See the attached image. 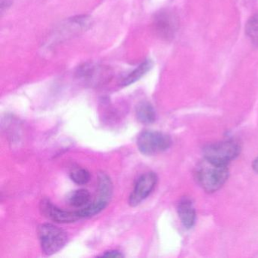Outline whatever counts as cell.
I'll return each instance as SVG.
<instances>
[{"mask_svg":"<svg viewBox=\"0 0 258 258\" xmlns=\"http://www.w3.org/2000/svg\"><path fill=\"white\" fill-rule=\"evenodd\" d=\"M195 176L199 185L205 191L214 192L227 180L229 170L226 165H220L204 159L196 167Z\"/></svg>","mask_w":258,"mask_h":258,"instance_id":"obj_1","label":"cell"},{"mask_svg":"<svg viewBox=\"0 0 258 258\" xmlns=\"http://www.w3.org/2000/svg\"><path fill=\"white\" fill-rule=\"evenodd\" d=\"M137 120L143 124H151L156 120V113L149 102H143L137 105L136 109Z\"/></svg>","mask_w":258,"mask_h":258,"instance_id":"obj_8","label":"cell"},{"mask_svg":"<svg viewBox=\"0 0 258 258\" xmlns=\"http://www.w3.org/2000/svg\"><path fill=\"white\" fill-rule=\"evenodd\" d=\"M137 147L144 155H154L168 149L172 144L171 138L158 131H143L137 138Z\"/></svg>","mask_w":258,"mask_h":258,"instance_id":"obj_4","label":"cell"},{"mask_svg":"<svg viewBox=\"0 0 258 258\" xmlns=\"http://www.w3.org/2000/svg\"><path fill=\"white\" fill-rule=\"evenodd\" d=\"M158 182V176L153 172L142 175L136 182L134 190L129 197V205L136 207L144 201L152 193Z\"/></svg>","mask_w":258,"mask_h":258,"instance_id":"obj_5","label":"cell"},{"mask_svg":"<svg viewBox=\"0 0 258 258\" xmlns=\"http://www.w3.org/2000/svg\"><path fill=\"white\" fill-rule=\"evenodd\" d=\"M40 211L45 217L58 223H70L80 220L78 211H69L61 209L54 205L49 199H43L40 204Z\"/></svg>","mask_w":258,"mask_h":258,"instance_id":"obj_6","label":"cell"},{"mask_svg":"<svg viewBox=\"0 0 258 258\" xmlns=\"http://www.w3.org/2000/svg\"><path fill=\"white\" fill-rule=\"evenodd\" d=\"M151 68H152L151 61H145L141 66H139L135 71H134L127 78H125L122 84H123V86H128L130 85V84H133V83L136 82V81L140 79L145 74L147 73Z\"/></svg>","mask_w":258,"mask_h":258,"instance_id":"obj_10","label":"cell"},{"mask_svg":"<svg viewBox=\"0 0 258 258\" xmlns=\"http://www.w3.org/2000/svg\"><path fill=\"white\" fill-rule=\"evenodd\" d=\"M90 193L88 190L81 188L75 190L69 196L68 202L69 205L75 208H84L89 205L90 202Z\"/></svg>","mask_w":258,"mask_h":258,"instance_id":"obj_9","label":"cell"},{"mask_svg":"<svg viewBox=\"0 0 258 258\" xmlns=\"http://www.w3.org/2000/svg\"><path fill=\"white\" fill-rule=\"evenodd\" d=\"M245 32L250 41L258 46V15L252 16L245 26Z\"/></svg>","mask_w":258,"mask_h":258,"instance_id":"obj_11","label":"cell"},{"mask_svg":"<svg viewBox=\"0 0 258 258\" xmlns=\"http://www.w3.org/2000/svg\"><path fill=\"white\" fill-rule=\"evenodd\" d=\"M253 168L256 173H258V157L254 160V161H253Z\"/></svg>","mask_w":258,"mask_h":258,"instance_id":"obj_14","label":"cell"},{"mask_svg":"<svg viewBox=\"0 0 258 258\" xmlns=\"http://www.w3.org/2000/svg\"><path fill=\"white\" fill-rule=\"evenodd\" d=\"M178 214L183 226L190 229L194 226L196 222V211L192 202L188 198L181 199L178 204Z\"/></svg>","mask_w":258,"mask_h":258,"instance_id":"obj_7","label":"cell"},{"mask_svg":"<svg viewBox=\"0 0 258 258\" xmlns=\"http://www.w3.org/2000/svg\"><path fill=\"white\" fill-rule=\"evenodd\" d=\"M42 251L46 255H52L61 250L67 244V232L61 228L51 224H41L37 229Z\"/></svg>","mask_w":258,"mask_h":258,"instance_id":"obj_2","label":"cell"},{"mask_svg":"<svg viewBox=\"0 0 258 258\" xmlns=\"http://www.w3.org/2000/svg\"><path fill=\"white\" fill-rule=\"evenodd\" d=\"M102 256H107V257H123V253L117 250H108V251L105 252L102 254Z\"/></svg>","mask_w":258,"mask_h":258,"instance_id":"obj_13","label":"cell"},{"mask_svg":"<svg viewBox=\"0 0 258 258\" xmlns=\"http://www.w3.org/2000/svg\"><path fill=\"white\" fill-rule=\"evenodd\" d=\"M70 177L78 185H85L90 181V173L87 169H77L71 173Z\"/></svg>","mask_w":258,"mask_h":258,"instance_id":"obj_12","label":"cell"},{"mask_svg":"<svg viewBox=\"0 0 258 258\" xmlns=\"http://www.w3.org/2000/svg\"><path fill=\"white\" fill-rule=\"evenodd\" d=\"M241 147L237 142L228 140L209 145L205 147L204 157L205 159L214 164L226 166L238 156Z\"/></svg>","mask_w":258,"mask_h":258,"instance_id":"obj_3","label":"cell"}]
</instances>
